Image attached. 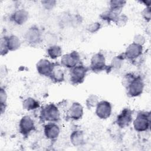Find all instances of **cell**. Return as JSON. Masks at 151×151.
Masks as SVG:
<instances>
[{
  "label": "cell",
  "mask_w": 151,
  "mask_h": 151,
  "mask_svg": "<svg viewBox=\"0 0 151 151\" xmlns=\"http://www.w3.org/2000/svg\"><path fill=\"white\" fill-rule=\"evenodd\" d=\"M124 84L127 94L130 97L139 96L143 93L145 88L142 77L134 74H127L124 78Z\"/></svg>",
  "instance_id": "1"
},
{
  "label": "cell",
  "mask_w": 151,
  "mask_h": 151,
  "mask_svg": "<svg viewBox=\"0 0 151 151\" xmlns=\"http://www.w3.org/2000/svg\"><path fill=\"white\" fill-rule=\"evenodd\" d=\"M60 112L58 107L54 103L44 106L40 113V120L41 122L57 123L60 120Z\"/></svg>",
  "instance_id": "2"
},
{
  "label": "cell",
  "mask_w": 151,
  "mask_h": 151,
  "mask_svg": "<svg viewBox=\"0 0 151 151\" xmlns=\"http://www.w3.org/2000/svg\"><path fill=\"white\" fill-rule=\"evenodd\" d=\"M151 124L150 112L149 111H140L133 122L134 129L136 132H143L150 129Z\"/></svg>",
  "instance_id": "3"
},
{
  "label": "cell",
  "mask_w": 151,
  "mask_h": 151,
  "mask_svg": "<svg viewBox=\"0 0 151 151\" xmlns=\"http://www.w3.org/2000/svg\"><path fill=\"white\" fill-rule=\"evenodd\" d=\"M89 70L94 73H100L103 71L108 73L111 71L109 65H106L105 56L101 52H98L92 55Z\"/></svg>",
  "instance_id": "4"
},
{
  "label": "cell",
  "mask_w": 151,
  "mask_h": 151,
  "mask_svg": "<svg viewBox=\"0 0 151 151\" xmlns=\"http://www.w3.org/2000/svg\"><path fill=\"white\" fill-rule=\"evenodd\" d=\"M89 68L82 63H80L74 68L70 69L69 77L70 81L73 85L82 84L87 76Z\"/></svg>",
  "instance_id": "5"
},
{
  "label": "cell",
  "mask_w": 151,
  "mask_h": 151,
  "mask_svg": "<svg viewBox=\"0 0 151 151\" xmlns=\"http://www.w3.org/2000/svg\"><path fill=\"white\" fill-rule=\"evenodd\" d=\"M25 41L30 46H36L42 41V33L37 25H32L28 28L24 35Z\"/></svg>",
  "instance_id": "6"
},
{
  "label": "cell",
  "mask_w": 151,
  "mask_h": 151,
  "mask_svg": "<svg viewBox=\"0 0 151 151\" xmlns=\"http://www.w3.org/2000/svg\"><path fill=\"white\" fill-rule=\"evenodd\" d=\"M133 121V110L130 108L123 109L116 118L115 123L120 129L127 127Z\"/></svg>",
  "instance_id": "7"
},
{
  "label": "cell",
  "mask_w": 151,
  "mask_h": 151,
  "mask_svg": "<svg viewBox=\"0 0 151 151\" xmlns=\"http://www.w3.org/2000/svg\"><path fill=\"white\" fill-rule=\"evenodd\" d=\"M81 58L77 51H72L62 55L60 64L63 67L71 69L80 63Z\"/></svg>",
  "instance_id": "8"
},
{
  "label": "cell",
  "mask_w": 151,
  "mask_h": 151,
  "mask_svg": "<svg viewBox=\"0 0 151 151\" xmlns=\"http://www.w3.org/2000/svg\"><path fill=\"white\" fill-rule=\"evenodd\" d=\"M19 132L25 137H28L32 132L35 130V126L34 120L28 115L24 116L19 122Z\"/></svg>",
  "instance_id": "9"
},
{
  "label": "cell",
  "mask_w": 151,
  "mask_h": 151,
  "mask_svg": "<svg viewBox=\"0 0 151 151\" xmlns=\"http://www.w3.org/2000/svg\"><path fill=\"white\" fill-rule=\"evenodd\" d=\"M143 51L142 45L132 42L129 44L123 52L125 59L130 61H135L137 58L140 57Z\"/></svg>",
  "instance_id": "10"
},
{
  "label": "cell",
  "mask_w": 151,
  "mask_h": 151,
  "mask_svg": "<svg viewBox=\"0 0 151 151\" xmlns=\"http://www.w3.org/2000/svg\"><path fill=\"white\" fill-rule=\"evenodd\" d=\"M111 104L107 100L99 101L96 107V114L101 120H106L109 118L111 114Z\"/></svg>",
  "instance_id": "11"
},
{
  "label": "cell",
  "mask_w": 151,
  "mask_h": 151,
  "mask_svg": "<svg viewBox=\"0 0 151 151\" xmlns=\"http://www.w3.org/2000/svg\"><path fill=\"white\" fill-rule=\"evenodd\" d=\"M55 64V63L51 62L45 58H42L37 63L36 69L40 75L44 77H50Z\"/></svg>",
  "instance_id": "12"
},
{
  "label": "cell",
  "mask_w": 151,
  "mask_h": 151,
  "mask_svg": "<svg viewBox=\"0 0 151 151\" xmlns=\"http://www.w3.org/2000/svg\"><path fill=\"white\" fill-rule=\"evenodd\" d=\"M60 133L59 126L54 122H49L44 126V134L50 140H54L58 138Z\"/></svg>",
  "instance_id": "13"
},
{
  "label": "cell",
  "mask_w": 151,
  "mask_h": 151,
  "mask_svg": "<svg viewBox=\"0 0 151 151\" xmlns=\"http://www.w3.org/2000/svg\"><path fill=\"white\" fill-rule=\"evenodd\" d=\"M29 18V12L25 9H18L14 11L11 16V21L17 25L24 24Z\"/></svg>",
  "instance_id": "14"
},
{
  "label": "cell",
  "mask_w": 151,
  "mask_h": 151,
  "mask_svg": "<svg viewBox=\"0 0 151 151\" xmlns=\"http://www.w3.org/2000/svg\"><path fill=\"white\" fill-rule=\"evenodd\" d=\"M83 106L78 102H73L67 111V117L72 120H78L83 116Z\"/></svg>",
  "instance_id": "15"
},
{
  "label": "cell",
  "mask_w": 151,
  "mask_h": 151,
  "mask_svg": "<svg viewBox=\"0 0 151 151\" xmlns=\"http://www.w3.org/2000/svg\"><path fill=\"white\" fill-rule=\"evenodd\" d=\"M70 140L72 145L75 147L83 146L85 143V136L83 131L78 129L73 130L70 134Z\"/></svg>",
  "instance_id": "16"
},
{
  "label": "cell",
  "mask_w": 151,
  "mask_h": 151,
  "mask_svg": "<svg viewBox=\"0 0 151 151\" xmlns=\"http://www.w3.org/2000/svg\"><path fill=\"white\" fill-rule=\"evenodd\" d=\"M51 81L56 83H62L64 81L65 74L63 67L58 63H55L54 69L49 77Z\"/></svg>",
  "instance_id": "17"
},
{
  "label": "cell",
  "mask_w": 151,
  "mask_h": 151,
  "mask_svg": "<svg viewBox=\"0 0 151 151\" xmlns=\"http://www.w3.org/2000/svg\"><path fill=\"white\" fill-rule=\"evenodd\" d=\"M5 42L9 51H15L18 50L21 45L20 39L15 35L4 36Z\"/></svg>",
  "instance_id": "18"
},
{
  "label": "cell",
  "mask_w": 151,
  "mask_h": 151,
  "mask_svg": "<svg viewBox=\"0 0 151 151\" xmlns=\"http://www.w3.org/2000/svg\"><path fill=\"white\" fill-rule=\"evenodd\" d=\"M121 14V11L109 8L108 10L103 12L100 14V18L101 20L107 22V23H110L111 22H114L117 17Z\"/></svg>",
  "instance_id": "19"
},
{
  "label": "cell",
  "mask_w": 151,
  "mask_h": 151,
  "mask_svg": "<svg viewBox=\"0 0 151 151\" xmlns=\"http://www.w3.org/2000/svg\"><path fill=\"white\" fill-rule=\"evenodd\" d=\"M40 106V102L33 97H27L22 101V107L27 111L35 110L38 109Z\"/></svg>",
  "instance_id": "20"
},
{
  "label": "cell",
  "mask_w": 151,
  "mask_h": 151,
  "mask_svg": "<svg viewBox=\"0 0 151 151\" xmlns=\"http://www.w3.org/2000/svg\"><path fill=\"white\" fill-rule=\"evenodd\" d=\"M63 50L60 45L54 44L50 45L47 49L48 56L52 60H55L62 55Z\"/></svg>",
  "instance_id": "21"
},
{
  "label": "cell",
  "mask_w": 151,
  "mask_h": 151,
  "mask_svg": "<svg viewBox=\"0 0 151 151\" xmlns=\"http://www.w3.org/2000/svg\"><path fill=\"white\" fill-rule=\"evenodd\" d=\"M124 60H125V57L123 55V53H122L118 55L114 56L112 58L111 61V63L109 65L111 71L112 70H120L123 65Z\"/></svg>",
  "instance_id": "22"
},
{
  "label": "cell",
  "mask_w": 151,
  "mask_h": 151,
  "mask_svg": "<svg viewBox=\"0 0 151 151\" xmlns=\"http://www.w3.org/2000/svg\"><path fill=\"white\" fill-rule=\"evenodd\" d=\"M0 104H1V113L3 114L7 106V94L4 88L1 87L0 91Z\"/></svg>",
  "instance_id": "23"
},
{
  "label": "cell",
  "mask_w": 151,
  "mask_h": 151,
  "mask_svg": "<svg viewBox=\"0 0 151 151\" xmlns=\"http://www.w3.org/2000/svg\"><path fill=\"white\" fill-rule=\"evenodd\" d=\"M109 8L122 11L123 7L126 4V1L124 0H111L109 2Z\"/></svg>",
  "instance_id": "24"
},
{
  "label": "cell",
  "mask_w": 151,
  "mask_h": 151,
  "mask_svg": "<svg viewBox=\"0 0 151 151\" xmlns=\"http://www.w3.org/2000/svg\"><path fill=\"white\" fill-rule=\"evenodd\" d=\"M99 97L96 94H90L86 100V105L88 109L96 107L99 102Z\"/></svg>",
  "instance_id": "25"
},
{
  "label": "cell",
  "mask_w": 151,
  "mask_h": 151,
  "mask_svg": "<svg viewBox=\"0 0 151 151\" xmlns=\"http://www.w3.org/2000/svg\"><path fill=\"white\" fill-rule=\"evenodd\" d=\"M101 28V24L99 22H93L89 24L87 27L86 29L88 32L94 34L98 32Z\"/></svg>",
  "instance_id": "26"
},
{
  "label": "cell",
  "mask_w": 151,
  "mask_h": 151,
  "mask_svg": "<svg viewBox=\"0 0 151 151\" xmlns=\"http://www.w3.org/2000/svg\"><path fill=\"white\" fill-rule=\"evenodd\" d=\"M128 22V17L124 14H121L114 22L115 24L119 27H123L126 25Z\"/></svg>",
  "instance_id": "27"
},
{
  "label": "cell",
  "mask_w": 151,
  "mask_h": 151,
  "mask_svg": "<svg viewBox=\"0 0 151 151\" xmlns=\"http://www.w3.org/2000/svg\"><path fill=\"white\" fill-rule=\"evenodd\" d=\"M41 3L44 8L47 10H51L55 6L57 2L54 0H45L41 1Z\"/></svg>",
  "instance_id": "28"
},
{
  "label": "cell",
  "mask_w": 151,
  "mask_h": 151,
  "mask_svg": "<svg viewBox=\"0 0 151 151\" xmlns=\"http://www.w3.org/2000/svg\"><path fill=\"white\" fill-rule=\"evenodd\" d=\"M9 52V50L7 48L5 40L4 37L1 38V42H0V52L1 56H4L6 55Z\"/></svg>",
  "instance_id": "29"
},
{
  "label": "cell",
  "mask_w": 151,
  "mask_h": 151,
  "mask_svg": "<svg viewBox=\"0 0 151 151\" xmlns=\"http://www.w3.org/2000/svg\"><path fill=\"white\" fill-rule=\"evenodd\" d=\"M145 41H146V40L145 37L142 34H138L134 36L133 42L143 46L145 43Z\"/></svg>",
  "instance_id": "30"
},
{
  "label": "cell",
  "mask_w": 151,
  "mask_h": 151,
  "mask_svg": "<svg viewBox=\"0 0 151 151\" xmlns=\"http://www.w3.org/2000/svg\"><path fill=\"white\" fill-rule=\"evenodd\" d=\"M142 16L145 20L149 22L151 18V11H150V7H146L141 12Z\"/></svg>",
  "instance_id": "31"
}]
</instances>
